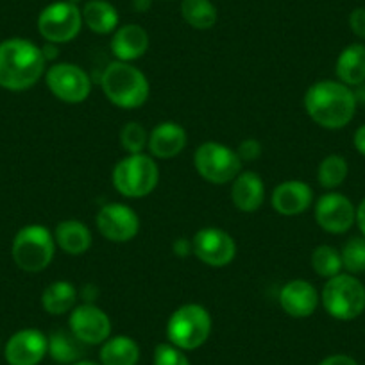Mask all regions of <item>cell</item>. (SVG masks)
Listing matches in <instances>:
<instances>
[{
  "label": "cell",
  "mask_w": 365,
  "mask_h": 365,
  "mask_svg": "<svg viewBox=\"0 0 365 365\" xmlns=\"http://www.w3.org/2000/svg\"><path fill=\"white\" fill-rule=\"evenodd\" d=\"M303 104L308 117L329 131L349 125L358 108L353 88L336 79H322L312 84L304 93Z\"/></svg>",
  "instance_id": "6da1fadb"
},
{
  "label": "cell",
  "mask_w": 365,
  "mask_h": 365,
  "mask_svg": "<svg viewBox=\"0 0 365 365\" xmlns=\"http://www.w3.org/2000/svg\"><path fill=\"white\" fill-rule=\"evenodd\" d=\"M47 72L41 47L26 38H9L0 43V88L26 91Z\"/></svg>",
  "instance_id": "7a4b0ae2"
},
{
  "label": "cell",
  "mask_w": 365,
  "mask_h": 365,
  "mask_svg": "<svg viewBox=\"0 0 365 365\" xmlns=\"http://www.w3.org/2000/svg\"><path fill=\"white\" fill-rule=\"evenodd\" d=\"M103 93L113 106L120 110H136L147 103L150 84L145 73L133 63L111 61L101 76Z\"/></svg>",
  "instance_id": "3957f363"
},
{
  "label": "cell",
  "mask_w": 365,
  "mask_h": 365,
  "mask_svg": "<svg viewBox=\"0 0 365 365\" xmlns=\"http://www.w3.org/2000/svg\"><path fill=\"white\" fill-rule=\"evenodd\" d=\"M115 190L128 199H142L153 194L160 182V168L150 154H128L111 172Z\"/></svg>",
  "instance_id": "277c9868"
},
{
  "label": "cell",
  "mask_w": 365,
  "mask_h": 365,
  "mask_svg": "<svg viewBox=\"0 0 365 365\" xmlns=\"http://www.w3.org/2000/svg\"><path fill=\"white\" fill-rule=\"evenodd\" d=\"M213 319L202 304L187 303L172 312L167 321V340L182 351L199 349L212 336Z\"/></svg>",
  "instance_id": "5b68a950"
},
{
  "label": "cell",
  "mask_w": 365,
  "mask_h": 365,
  "mask_svg": "<svg viewBox=\"0 0 365 365\" xmlns=\"http://www.w3.org/2000/svg\"><path fill=\"white\" fill-rule=\"evenodd\" d=\"M321 304L326 314L336 321H354L365 312V285L353 274H336L326 279Z\"/></svg>",
  "instance_id": "8992f818"
},
{
  "label": "cell",
  "mask_w": 365,
  "mask_h": 365,
  "mask_svg": "<svg viewBox=\"0 0 365 365\" xmlns=\"http://www.w3.org/2000/svg\"><path fill=\"white\" fill-rule=\"evenodd\" d=\"M54 233L41 224L24 226L13 238V262L24 272L36 274L47 269L56 256Z\"/></svg>",
  "instance_id": "52a82bcc"
},
{
  "label": "cell",
  "mask_w": 365,
  "mask_h": 365,
  "mask_svg": "<svg viewBox=\"0 0 365 365\" xmlns=\"http://www.w3.org/2000/svg\"><path fill=\"white\" fill-rule=\"evenodd\" d=\"M194 167L205 181L212 185H227L233 182L242 172V160L237 149L219 142H205L195 149Z\"/></svg>",
  "instance_id": "ba28073f"
},
{
  "label": "cell",
  "mask_w": 365,
  "mask_h": 365,
  "mask_svg": "<svg viewBox=\"0 0 365 365\" xmlns=\"http://www.w3.org/2000/svg\"><path fill=\"white\" fill-rule=\"evenodd\" d=\"M83 29V13L68 0L52 2L38 16V33L47 43L63 45L76 40Z\"/></svg>",
  "instance_id": "9c48e42d"
},
{
  "label": "cell",
  "mask_w": 365,
  "mask_h": 365,
  "mask_svg": "<svg viewBox=\"0 0 365 365\" xmlns=\"http://www.w3.org/2000/svg\"><path fill=\"white\" fill-rule=\"evenodd\" d=\"M45 84L52 96L66 104H81L90 97L91 79L76 63H54L47 66Z\"/></svg>",
  "instance_id": "30bf717a"
},
{
  "label": "cell",
  "mask_w": 365,
  "mask_h": 365,
  "mask_svg": "<svg viewBox=\"0 0 365 365\" xmlns=\"http://www.w3.org/2000/svg\"><path fill=\"white\" fill-rule=\"evenodd\" d=\"M192 247H194V256L208 267L230 265L237 256V242L227 231L220 227L208 226L199 230L192 237Z\"/></svg>",
  "instance_id": "8fae6325"
},
{
  "label": "cell",
  "mask_w": 365,
  "mask_h": 365,
  "mask_svg": "<svg viewBox=\"0 0 365 365\" xmlns=\"http://www.w3.org/2000/svg\"><path fill=\"white\" fill-rule=\"evenodd\" d=\"M111 319L93 303L77 304L68 317V329L86 346H103L111 336Z\"/></svg>",
  "instance_id": "7c38bea8"
},
{
  "label": "cell",
  "mask_w": 365,
  "mask_h": 365,
  "mask_svg": "<svg viewBox=\"0 0 365 365\" xmlns=\"http://www.w3.org/2000/svg\"><path fill=\"white\" fill-rule=\"evenodd\" d=\"M315 222L329 235H344L356 222V206L339 192L321 195L314 206Z\"/></svg>",
  "instance_id": "4fadbf2b"
},
{
  "label": "cell",
  "mask_w": 365,
  "mask_h": 365,
  "mask_svg": "<svg viewBox=\"0 0 365 365\" xmlns=\"http://www.w3.org/2000/svg\"><path fill=\"white\" fill-rule=\"evenodd\" d=\"M97 231L113 244H125L140 233V217L124 202H110L97 212Z\"/></svg>",
  "instance_id": "5bb4252c"
},
{
  "label": "cell",
  "mask_w": 365,
  "mask_h": 365,
  "mask_svg": "<svg viewBox=\"0 0 365 365\" xmlns=\"http://www.w3.org/2000/svg\"><path fill=\"white\" fill-rule=\"evenodd\" d=\"M48 340L40 329L26 328L9 336L4 346V358L9 365H38L47 356Z\"/></svg>",
  "instance_id": "9a60e30c"
},
{
  "label": "cell",
  "mask_w": 365,
  "mask_h": 365,
  "mask_svg": "<svg viewBox=\"0 0 365 365\" xmlns=\"http://www.w3.org/2000/svg\"><path fill=\"white\" fill-rule=\"evenodd\" d=\"M274 212L283 217L303 215L314 205V190L301 179H289L279 182L270 195Z\"/></svg>",
  "instance_id": "2e32d148"
},
{
  "label": "cell",
  "mask_w": 365,
  "mask_h": 365,
  "mask_svg": "<svg viewBox=\"0 0 365 365\" xmlns=\"http://www.w3.org/2000/svg\"><path fill=\"white\" fill-rule=\"evenodd\" d=\"M321 294L307 279H290L279 292V307L294 319H307L315 314Z\"/></svg>",
  "instance_id": "e0dca14e"
},
{
  "label": "cell",
  "mask_w": 365,
  "mask_h": 365,
  "mask_svg": "<svg viewBox=\"0 0 365 365\" xmlns=\"http://www.w3.org/2000/svg\"><path fill=\"white\" fill-rule=\"evenodd\" d=\"M187 143V129L178 122L165 120L149 131L147 150L154 160H172L185 150Z\"/></svg>",
  "instance_id": "ac0fdd59"
},
{
  "label": "cell",
  "mask_w": 365,
  "mask_h": 365,
  "mask_svg": "<svg viewBox=\"0 0 365 365\" xmlns=\"http://www.w3.org/2000/svg\"><path fill=\"white\" fill-rule=\"evenodd\" d=\"M231 201L242 213H255L265 202V182L252 170H242L231 182Z\"/></svg>",
  "instance_id": "d6986e66"
},
{
  "label": "cell",
  "mask_w": 365,
  "mask_h": 365,
  "mask_svg": "<svg viewBox=\"0 0 365 365\" xmlns=\"http://www.w3.org/2000/svg\"><path fill=\"white\" fill-rule=\"evenodd\" d=\"M110 47L117 61L133 63L149 51V34L138 24H125L115 31Z\"/></svg>",
  "instance_id": "ffe728a7"
},
{
  "label": "cell",
  "mask_w": 365,
  "mask_h": 365,
  "mask_svg": "<svg viewBox=\"0 0 365 365\" xmlns=\"http://www.w3.org/2000/svg\"><path fill=\"white\" fill-rule=\"evenodd\" d=\"M54 240L61 251L70 256H81L91 247L93 235L90 227L77 219H66L56 226Z\"/></svg>",
  "instance_id": "44dd1931"
},
{
  "label": "cell",
  "mask_w": 365,
  "mask_h": 365,
  "mask_svg": "<svg viewBox=\"0 0 365 365\" xmlns=\"http://www.w3.org/2000/svg\"><path fill=\"white\" fill-rule=\"evenodd\" d=\"M336 81L354 88L365 81V45L351 43L339 54L335 63Z\"/></svg>",
  "instance_id": "7402d4cb"
},
{
  "label": "cell",
  "mask_w": 365,
  "mask_h": 365,
  "mask_svg": "<svg viewBox=\"0 0 365 365\" xmlns=\"http://www.w3.org/2000/svg\"><path fill=\"white\" fill-rule=\"evenodd\" d=\"M81 13H83V24L91 33L104 36L118 29L120 16L117 8L108 0H88Z\"/></svg>",
  "instance_id": "603a6c76"
},
{
  "label": "cell",
  "mask_w": 365,
  "mask_h": 365,
  "mask_svg": "<svg viewBox=\"0 0 365 365\" xmlns=\"http://www.w3.org/2000/svg\"><path fill=\"white\" fill-rule=\"evenodd\" d=\"M47 354L56 364L72 365L76 361L84 360L88 346L81 342L70 329H56L51 335H47Z\"/></svg>",
  "instance_id": "cb8c5ba5"
},
{
  "label": "cell",
  "mask_w": 365,
  "mask_h": 365,
  "mask_svg": "<svg viewBox=\"0 0 365 365\" xmlns=\"http://www.w3.org/2000/svg\"><path fill=\"white\" fill-rule=\"evenodd\" d=\"M101 365H138L140 346L128 335L110 336L101 346Z\"/></svg>",
  "instance_id": "d4e9b609"
},
{
  "label": "cell",
  "mask_w": 365,
  "mask_h": 365,
  "mask_svg": "<svg viewBox=\"0 0 365 365\" xmlns=\"http://www.w3.org/2000/svg\"><path fill=\"white\" fill-rule=\"evenodd\" d=\"M77 289L70 282H52L41 294V307L48 315H65L76 308Z\"/></svg>",
  "instance_id": "484cf974"
},
{
  "label": "cell",
  "mask_w": 365,
  "mask_h": 365,
  "mask_svg": "<svg viewBox=\"0 0 365 365\" xmlns=\"http://www.w3.org/2000/svg\"><path fill=\"white\" fill-rule=\"evenodd\" d=\"M181 16L194 29L208 31L217 24L219 13L212 0H181Z\"/></svg>",
  "instance_id": "4316f807"
},
{
  "label": "cell",
  "mask_w": 365,
  "mask_h": 365,
  "mask_svg": "<svg viewBox=\"0 0 365 365\" xmlns=\"http://www.w3.org/2000/svg\"><path fill=\"white\" fill-rule=\"evenodd\" d=\"M349 174V163L340 154H329L319 163L317 168V181L322 188L329 192H335L336 188L342 187L344 181Z\"/></svg>",
  "instance_id": "83f0119b"
},
{
  "label": "cell",
  "mask_w": 365,
  "mask_h": 365,
  "mask_svg": "<svg viewBox=\"0 0 365 365\" xmlns=\"http://www.w3.org/2000/svg\"><path fill=\"white\" fill-rule=\"evenodd\" d=\"M310 262L315 274L324 279H329L333 278V276H336V274L344 272L342 256H340L339 249L333 247V245H317V247L314 249V252H312Z\"/></svg>",
  "instance_id": "f1b7e54d"
},
{
  "label": "cell",
  "mask_w": 365,
  "mask_h": 365,
  "mask_svg": "<svg viewBox=\"0 0 365 365\" xmlns=\"http://www.w3.org/2000/svg\"><path fill=\"white\" fill-rule=\"evenodd\" d=\"M340 256H342V267L344 272L358 274L365 272V237H353L342 245L340 249Z\"/></svg>",
  "instance_id": "f546056e"
},
{
  "label": "cell",
  "mask_w": 365,
  "mask_h": 365,
  "mask_svg": "<svg viewBox=\"0 0 365 365\" xmlns=\"http://www.w3.org/2000/svg\"><path fill=\"white\" fill-rule=\"evenodd\" d=\"M118 140H120V147L128 154H142L147 149L149 131L140 122H128L122 125Z\"/></svg>",
  "instance_id": "4dcf8cb0"
},
{
  "label": "cell",
  "mask_w": 365,
  "mask_h": 365,
  "mask_svg": "<svg viewBox=\"0 0 365 365\" xmlns=\"http://www.w3.org/2000/svg\"><path fill=\"white\" fill-rule=\"evenodd\" d=\"M153 365H190V360L187 351L179 349L170 342H161L154 349Z\"/></svg>",
  "instance_id": "1f68e13d"
},
{
  "label": "cell",
  "mask_w": 365,
  "mask_h": 365,
  "mask_svg": "<svg viewBox=\"0 0 365 365\" xmlns=\"http://www.w3.org/2000/svg\"><path fill=\"white\" fill-rule=\"evenodd\" d=\"M262 153H263V147L262 143H259V140L256 138H245L244 142L237 147V154L240 156L242 163H244V161L251 163V161L259 160Z\"/></svg>",
  "instance_id": "d6a6232c"
},
{
  "label": "cell",
  "mask_w": 365,
  "mask_h": 365,
  "mask_svg": "<svg viewBox=\"0 0 365 365\" xmlns=\"http://www.w3.org/2000/svg\"><path fill=\"white\" fill-rule=\"evenodd\" d=\"M349 29L360 40H365V8H356L349 15Z\"/></svg>",
  "instance_id": "836d02e7"
},
{
  "label": "cell",
  "mask_w": 365,
  "mask_h": 365,
  "mask_svg": "<svg viewBox=\"0 0 365 365\" xmlns=\"http://www.w3.org/2000/svg\"><path fill=\"white\" fill-rule=\"evenodd\" d=\"M319 365H358V361L349 354H331V356H326L324 360L319 361Z\"/></svg>",
  "instance_id": "e575fe53"
},
{
  "label": "cell",
  "mask_w": 365,
  "mask_h": 365,
  "mask_svg": "<svg viewBox=\"0 0 365 365\" xmlns=\"http://www.w3.org/2000/svg\"><path fill=\"white\" fill-rule=\"evenodd\" d=\"M174 255L179 256V258H187V256L194 255L192 240H188V238H178L174 242Z\"/></svg>",
  "instance_id": "d590c367"
},
{
  "label": "cell",
  "mask_w": 365,
  "mask_h": 365,
  "mask_svg": "<svg viewBox=\"0 0 365 365\" xmlns=\"http://www.w3.org/2000/svg\"><path fill=\"white\" fill-rule=\"evenodd\" d=\"M353 145L354 149H356V153L365 158V124H361L360 128H356V131H354Z\"/></svg>",
  "instance_id": "8d00e7d4"
},
{
  "label": "cell",
  "mask_w": 365,
  "mask_h": 365,
  "mask_svg": "<svg viewBox=\"0 0 365 365\" xmlns=\"http://www.w3.org/2000/svg\"><path fill=\"white\" fill-rule=\"evenodd\" d=\"M360 230L361 237H365V197L361 199L360 205L356 206V222H354Z\"/></svg>",
  "instance_id": "74e56055"
},
{
  "label": "cell",
  "mask_w": 365,
  "mask_h": 365,
  "mask_svg": "<svg viewBox=\"0 0 365 365\" xmlns=\"http://www.w3.org/2000/svg\"><path fill=\"white\" fill-rule=\"evenodd\" d=\"M41 52H43V58H45V61H52V59H56L58 58V45H54V43H45L43 47H41Z\"/></svg>",
  "instance_id": "f35d334b"
},
{
  "label": "cell",
  "mask_w": 365,
  "mask_h": 365,
  "mask_svg": "<svg viewBox=\"0 0 365 365\" xmlns=\"http://www.w3.org/2000/svg\"><path fill=\"white\" fill-rule=\"evenodd\" d=\"M353 93H354V99H356L358 104H364L365 106V81L358 86L353 88Z\"/></svg>",
  "instance_id": "ab89813d"
},
{
  "label": "cell",
  "mask_w": 365,
  "mask_h": 365,
  "mask_svg": "<svg viewBox=\"0 0 365 365\" xmlns=\"http://www.w3.org/2000/svg\"><path fill=\"white\" fill-rule=\"evenodd\" d=\"M150 4H153V0H133V9L138 13H145Z\"/></svg>",
  "instance_id": "60d3db41"
},
{
  "label": "cell",
  "mask_w": 365,
  "mask_h": 365,
  "mask_svg": "<svg viewBox=\"0 0 365 365\" xmlns=\"http://www.w3.org/2000/svg\"><path fill=\"white\" fill-rule=\"evenodd\" d=\"M72 365H101V364H97V361H93V360H86V358H84V360L76 361V364H72Z\"/></svg>",
  "instance_id": "b9f144b4"
}]
</instances>
